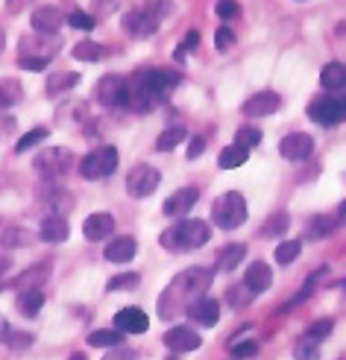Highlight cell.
Returning a JSON list of instances; mask_svg holds the SVG:
<instances>
[{"instance_id":"37","label":"cell","mask_w":346,"mask_h":360,"mask_svg":"<svg viewBox=\"0 0 346 360\" xmlns=\"http://www.w3.org/2000/svg\"><path fill=\"white\" fill-rule=\"evenodd\" d=\"M332 328H335V322H332V319H317L314 326L305 331V340H311V343H317V346H320L323 340L332 334Z\"/></svg>"},{"instance_id":"52","label":"cell","mask_w":346,"mask_h":360,"mask_svg":"<svg viewBox=\"0 0 346 360\" xmlns=\"http://www.w3.org/2000/svg\"><path fill=\"white\" fill-rule=\"evenodd\" d=\"M9 266H12V261H9V258H0V276H4Z\"/></svg>"},{"instance_id":"49","label":"cell","mask_w":346,"mask_h":360,"mask_svg":"<svg viewBox=\"0 0 346 360\" xmlns=\"http://www.w3.org/2000/svg\"><path fill=\"white\" fill-rule=\"evenodd\" d=\"M6 343H9L12 349H27V346L32 343V334H9Z\"/></svg>"},{"instance_id":"20","label":"cell","mask_w":346,"mask_h":360,"mask_svg":"<svg viewBox=\"0 0 346 360\" xmlns=\"http://www.w3.org/2000/svg\"><path fill=\"white\" fill-rule=\"evenodd\" d=\"M135 249H138L135 238H130V235L115 238L112 243L106 246V261H112V264H130L135 258Z\"/></svg>"},{"instance_id":"45","label":"cell","mask_w":346,"mask_h":360,"mask_svg":"<svg viewBox=\"0 0 346 360\" xmlns=\"http://www.w3.org/2000/svg\"><path fill=\"white\" fill-rule=\"evenodd\" d=\"M235 44V32L229 30V27H221L214 32V47L217 50H226V47H232Z\"/></svg>"},{"instance_id":"9","label":"cell","mask_w":346,"mask_h":360,"mask_svg":"<svg viewBox=\"0 0 346 360\" xmlns=\"http://www.w3.org/2000/svg\"><path fill=\"white\" fill-rule=\"evenodd\" d=\"M161 182V173L150 165H135L130 173H126V191H130L135 200H144V196H150Z\"/></svg>"},{"instance_id":"41","label":"cell","mask_w":346,"mask_h":360,"mask_svg":"<svg viewBox=\"0 0 346 360\" xmlns=\"http://www.w3.org/2000/svg\"><path fill=\"white\" fill-rule=\"evenodd\" d=\"M288 226H290L288 214H276V217H270V220H267V226H264V235H270V238L285 235V231H288Z\"/></svg>"},{"instance_id":"29","label":"cell","mask_w":346,"mask_h":360,"mask_svg":"<svg viewBox=\"0 0 346 360\" xmlns=\"http://www.w3.org/2000/svg\"><path fill=\"white\" fill-rule=\"evenodd\" d=\"M188 138V129L185 126H171V129H165L159 135V141H156V150H161V153H168V150H173V147H179L182 141Z\"/></svg>"},{"instance_id":"19","label":"cell","mask_w":346,"mask_h":360,"mask_svg":"<svg viewBox=\"0 0 346 360\" xmlns=\"http://www.w3.org/2000/svg\"><path fill=\"white\" fill-rule=\"evenodd\" d=\"M112 231H115V217L112 214H106V211L91 214V217L82 223V235L88 240H103V238L112 235Z\"/></svg>"},{"instance_id":"35","label":"cell","mask_w":346,"mask_h":360,"mask_svg":"<svg viewBox=\"0 0 346 360\" xmlns=\"http://www.w3.org/2000/svg\"><path fill=\"white\" fill-rule=\"evenodd\" d=\"M252 296H256V293H252L247 284H235V287H229V290H226V302L232 304V308H244V304L252 302Z\"/></svg>"},{"instance_id":"44","label":"cell","mask_w":346,"mask_h":360,"mask_svg":"<svg viewBox=\"0 0 346 360\" xmlns=\"http://www.w3.org/2000/svg\"><path fill=\"white\" fill-rule=\"evenodd\" d=\"M197 41H199V32H197V30H191V32L185 35V39H182V44L176 47L173 56H176V59H185V53H188V50H194V47H197Z\"/></svg>"},{"instance_id":"39","label":"cell","mask_w":346,"mask_h":360,"mask_svg":"<svg viewBox=\"0 0 346 360\" xmlns=\"http://www.w3.org/2000/svg\"><path fill=\"white\" fill-rule=\"evenodd\" d=\"M138 273H123V276H115L112 281H109V290L112 293H123V290H135L138 287Z\"/></svg>"},{"instance_id":"50","label":"cell","mask_w":346,"mask_h":360,"mask_svg":"<svg viewBox=\"0 0 346 360\" xmlns=\"http://www.w3.org/2000/svg\"><path fill=\"white\" fill-rule=\"evenodd\" d=\"M103 360H135V354L130 349H123V346H115L112 352H109Z\"/></svg>"},{"instance_id":"3","label":"cell","mask_w":346,"mask_h":360,"mask_svg":"<svg viewBox=\"0 0 346 360\" xmlns=\"http://www.w3.org/2000/svg\"><path fill=\"white\" fill-rule=\"evenodd\" d=\"M209 238H211V229L206 220H179L159 238V243L171 252H188V249L206 246Z\"/></svg>"},{"instance_id":"17","label":"cell","mask_w":346,"mask_h":360,"mask_svg":"<svg viewBox=\"0 0 346 360\" xmlns=\"http://www.w3.org/2000/svg\"><path fill=\"white\" fill-rule=\"evenodd\" d=\"M68 165H70V155L62 147H53V150H44V153L35 155V167H39L44 176H59Z\"/></svg>"},{"instance_id":"11","label":"cell","mask_w":346,"mask_h":360,"mask_svg":"<svg viewBox=\"0 0 346 360\" xmlns=\"http://www.w3.org/2000/svg\"><path fill=\"white\" fill-rule=\"evenodd\" d=\"M279 153H282L288 161H305L308 155L314 153V138L305 135V132H294V135L282 138Z\"/></svg>"},{"instance_id":"51","label":"cell","mask_w":346,"mask_h":360,"mask_svg":"<svg viewBox=\"0 0 346 360\" xmlns=\"http://www.w3.org/2000/svg\"><path fill=\"white\" fill-rule=\"evenodd\" d=\"M94 9H97V15H94V21L97 18H106L109 12L115 9V0H94Z\"/></svg>"},{"instance_id":"47","label":"cell","mask_w":346,"mask_h":360,"mask_svg":"<svg viewBox=\"0 0 346 360\" xmlns=\"http://www.w3.org/2000/svg\"><path fill=\"white\" fill-rule=\"evenodd\" d=\"M217 15L223 18V21H229V18H235L238 15V4H235V0H221V4H217V9H214Z\"/></svg>"},{"instance_id":"24","label":"cell","mask_w":346,"mask_h":360,"mask_svg":"<svg viewBox=\"0 0 346 360\" xmlns=\"http://www.w3.org/2000/svg\"><path fill=\"white\" fill-rule=\"evenodd\" d=\"M320 85L326 88V91H343L346 88V65L329 62L320 70Z\"/></svg>"},{"instance_id":"15","label":"cell","mask_w":346,"mask_h":360,"mask_svg":"<svg viewBox=\"0 0 346 360\" xmlns=\"http://www.w3.org/2000/svg\"><path fill=\"white\" fill-rule=\"evenodd\" d=\"M199 343H203V337L188 326H176L165 334V346L171 352H194V349H199Z\"/></svg>"},{"instance_id":"43","label":"cell","mask_w":346,"mask_h":360,"mask_svg":"<svg viewBox=\"0 0 346 360\" xmlns=\"http://www.w3.org/2000/svg\"><path fill=\"white\" fill-rule=\"evenodd\" d=\"M68 24L70 27H77V30H91V27H94V15H85V12H70L68 15Z\"/></svg>"},{"instance_id":"31","label":"cell","mask_w":346,"mask_h":360,"mask_svg":"<svg viewBox=\"0 0 346 360\" xmlns=\"http://www.w3.org/2000/svg\"><path fill=\"white\" fill-rule=\"evenodd\" d=\"M74 59H80V62H100V59H106V47L97 44V41H80L74 47Z\"/></svg>"},{"instance_id":"21","label":"cell","mask_w":346,"mask_h":360,"mask_svg":"<svg viewBox=\"0 0 346 360\" xmlns=\"http://www.w3.org/2000/svg\"><path fill=\"white\" fill-rule=\"evenodd\" d=\"M244 284L249 287L252 293H264L267 287L273 284V273H270V266L264 264V261H256L252 266H247V276H244Z\"/></svg>"},{"instance_id":"26","label":"cell","mask_w":346,"mask_h":360,"mask_svg":"<svg viewBox=\"0 0 346 360\" xmlns=\"http://www.w3.org/2000/svg\"><path fill=\"white\" fill-rule=\"evenodd\" d=\"M121 343H123V337H121L118 328H115V331L100 328V331H91V334H88V346H91V349H115V346H121Z\"/></svg>"},{"instance_id":"27","label":"cell","mask_w":346,"mask_h":360,"mask_svg":"<svg viewBox=\"0 0 346 360\" xmlns=\"http://www.w3.org/2000/svg\"><path fill=\"white\" fill-rule=\"evenodd\" d=\"M42 304H44L42 290H21V296H18V311H21L24 316H35L42 311Z\"/></svg>"},{"instance_id":"46","label":"cell","mask_w":346,"mask_h":360,"mask_svg":"<svg viewBox=\"0 0 346 360\" xmlns=\"http://www.w3.org/2000/svg\"><path fill=\"white\" fill-rule=\"evenodd\" d=\"M297 357L299 360H314L317 357V343H311V340L302 337V343L297 346Z\"/></svg>"},{"instance_id":"7","label":"cell","mask_w":346,"mask_h":360,"mask_svg":"<svg viewBox=\"0 0 346 360\" xmlns=\"http://www.w3.org/2000/svg\"><path fill=\"white\" fill-rule=\"evenodd\" d=\"M62 39L59 35H44V32H32L27 39H21V56L18 59H30V62H50L59 53Z\"/></svg>"},{"instance_id":"23","label":"cell","mask_w":346,"mask_h":360,"mask_svg":"<svg viewBox=\"0 0 346 360\" xmlns=\"http://www.w3.org/2000/svg\"><path fill=\"white\" fill-rule=\"evenodd\" d=\"M42 240L47 243H62L68 238V220L62 217V214H50V217L42 220Z\"/></svg>"},{"instance_id":"28","label":"cell","mask_w":346,"mask_h":360,"mask_svg":"<svg viewBox=\"0 0 346 360\" xmlns=\"http://www.w3.org/2000/svg\"><path fill=\"white\" fill-rule=\"evenodd\" d=\"M35 240V235L30 229H6L4 235H0V246H6V249H18V246H30Z\"/></svg>"},{"instance_id":"34","label":"cell","mask_w":346,"mask_h":360,"mask_svg":"<svg viewBox=\"0 0 346 360\" xmlns=\"http://www.w3.org/2000/svg\"><path fill=\"white\" fill-rule=\"evenodd\" d=\"M338 226H340V220H335V217H314V223L308 226V238L320 240V238H326V235H332Z\"/></svg>"},{"instance_id":"32","label":"cell","mask_w":346,"mask_h":360,"mask_svg":"<svg viewBox=\"0 0 346 360\" xmlns=\"http://www.w3.org/2000/svg\"><path fill=\"white\" fill-rule=\"evenodd\" d=\"M259 143H261V129L259 126H241V129L235 132V147L252 150V147H259Z\"/></svg>"},{"instance_id":"48","label":"cell","mask_w":346,"mask_h":360,"mask_svg":"<svg viewBox=\"0 0 346 360\" xmlns=\"http://www.w3.org/2000/svg\"><path fill=\"white\" fill-rule=\"evenodd\" d=\"M203 150H206V138H191V143H188V150H185V155L194 161V158H199V155H203Z\"/></svg>"},{"instance_id":"10","label":"cell","mask_w":346,"mask_h":360,"mask_svg":"<svg viewBox=\"0 0 346 360\" xmlns=\"http://www.w3.org/2000/svg\"><path fill=\"white\" fill-rule=\"evenodd\" d=\"M159 12L153 9V6H147V9H130L123 15V27H126V32H132V35H138V39H150V35L156 32V27H159Z\"/></svg>"},{"instance_id":"4","label":"cell","mask_w":346,"mask_h":360,"mask_svg":"<svg viewBox=\"0 0 346 360\" xmlns=\"http://www.w3.org/2000/svg\"><path fill=\"white\" fill-rule=\"evenodd\" d=\"M211 220H214L217 229H223V231H232V229L244 226V220H247V202H244V196L238 191L223 193L221 200L214 202V208H211Z\"/></svg>"},{"instance_id":"53","label":"cell","mask_w":346,"mask_h":360,"mask_svg":"<svg viewBox=\"0 0 346 360\" xmlns=\"http://www.w3.org/2000/svg\"><path fill=\"white\" fill-rule=\"evenodd\" d=\"M4 44H6V35H4V32H0V50H4Z\"/></svg>"},{"instance_id":"30","label":"cell","mask_w":346,"mask_h":360,"mask_svg":"<svg viewBox=\"0 0 346 360\" xmlns=\"http://www.w3.org/2000/svg\"><path fill=\"white\" fill-rule=\"evenodd\" d=\"M21 97H24V91L15 79H0V112L12 109L15 103H21Z\"/></svg>"},{"instance_id":"33","label":"cell","mask_w":346,"mask_h":360,"mask_svg":"<svg viewBox=\"0 0 346 360\" xmlns=\"http://www.w3.org/2000/svg\"><path fill=\"white\" fill-rule=\"evenodd\" d=\"M247 150H241V147H235V143H232V147H226L223 153H221V158H217V165H221L223 170H235V167H241L244 165V161H247Z\"/></svg>"},{"instance_id":"13","label":"cell","mask_w":346,"mask_h":360,"mask_svg":"<svg viewBox=\"0 0 346 360\" xmlns=\"http://www.w3.org/2000/svg\"><path fill=\"white\" fill-rule=\"evenodd\" d=\"M279 105H282V97L279 94H273V91H261V94H252L244 105H241V112L247 117H267L273 112H279Z\"/></svg>"},{"instance_id":"12","label":"cell","mask_w":346,"mask_h":360,"mask_svg":"<svg viewBox=\"0 0 346 360\" xmlns=\"http://www.w3.org/2000/svg\"><path fill=\"white\" fill-rule=\"evenodd\" d=\"M197 200H199V191L197 188H179L176 193H171L168 200H165V211L168 217H188V211L197 205Z\"/></svg>"},{"instance_id":"1","label":"cell","mask_w":346,"mask_h":360,"mask_svg":"<svg viewBox=\"0 0 346 360\" xmlns=\"http://www.w3.org/2000/svg\"><path fill=\"white\" fill-rule=\"evenodd\" d=\"M211 281H214V269H206V266H191L188 273H179L165 290V296L159 299V316L173 319L185 308H191L194 302L206 299Z\"/></svg>"},{"instance_id":"42","label":"cell","mask_w":346,"mask_h":360,"mask_svg":"<svg viewBox=\"0 0 346 360\" xmlns=\"http://www.w3.org/2000/svg\"><path fill=\"white\" fill-rule=\"evenodd\" d=\"M232 354H235V360L256 357L259 354V343H252V340H247V343H232Z\"/></svg>"},{"instance_id":"6","label":"cell","mask_w":346,"mask_h":360,"mask_svg":"<svg viewBox=\"0 0 346 360\" xmlns=\"http://www.w3.org/2000/svg\"><path fill=\"white\" fill-rule=\"evenodd\" d=\"M118 161L121 158H118V150L115 147H97V150H91L82 158L80 173H82V179H88V182H94V179H106V176L115 173Z\"/></svg>"},{"instance_id":"14","label":"cell","mask_w":346,"mask_h":360,"mask_svg":"<svg viewBox=\"0 0 346 360\" xmlns=\"http://www.w3.org/2000/svg\"><path fill=\"white\" fill-rule=\"evenodd\" d=\"M115 328L121 334H144L150 328V319L141 308H123L115 314Z\"/></svg>"},{"instance_id":"18","label":"cell","mask_w":346,"mask_h":360,"mask_svg":"<svg viewBox=\"0 0 346 360\" xmlns=\"http://www.w3.org/2000/svg\"><path fill=\"white\" fill-rule=\"evenodd\" d=\"M62 12L56 6H39L32 12V30L35 32H44V35H56L62 27Z\"/></svg>"},{"instance_id":"2","label":"cell","mask_w":346,"mask_h":360,"mask_svg":"<svg viewBox=\"0 0 346 360\" xmlns=\"http://www.w3.org/2000/svg\"><path fill=\"white\" fill-rule=\"evenodd\" d=\"M126 82H130V105L132 109L135 112H153L156 105L179 85V74L153 68V70H141V74H135Z\"/></svg>"},{"instance_id":"40","label":"cell","mask_w":346,"mask_h":360,"mask_svg":"<svg viewBox=\"0 0 346 360\" xmlns=\"http://www.w3.org/2000/svg\"><path fill=\"white\" fill-rule=\"evenodd\" d=\"M44 138H47V126H39V129H30V132H27V135H24L21 141H18V147H15V150H18V153H24V150H32L35 143H42Z\"/></svg>"},{"instance_id":"22","label":"cell","mask_w":346,"mask_h":360,"mask_svg":"<svg viewBox=\"0 0 346 360\" xmlns=\"http://www.w3.org/2000/svg\"><path fill=\"white\" fill-rule=\"evenodd\" d=\"M47 278H50V266L47 264H35V266L24 269V273L15 278V287L18 290H39Z\"/></svg>"},{"instance_id":"5","label":"cell","mask_w":346,"mask_h":360,"mask_svg":"<svg viewBox=\"0 0 346 360\" xmlns=\"http://www.w3.org/2000/svg\"><path fill=\"white\" fill-rule=\"evenodd\" d=\"M308 117L320 126H338L346 120V91L343 94H329V97H317L308 105Z\"/></svg>"},{"instance_id":"38","label":"cell","mask_w":346,"mask_h":360,"mask_svg":"<svg viewBox=\"0 0 346 360\" xmlns=\"http://www.w3.org/2000/svg\"><path fill=\"white\" fill-rule=\"evenodd\" d=\"M299 249H302L299 240H285V243H279V246H276V261H279V264L297 261V258H299Z\"/></svg>"},{"instance_id":"54","label":"cell","mask_w":346,"mask_h":360,"mask_svg":"<svg viewBox=\"0 0 346 360\" xmlns=\"http://www.w3.org/2000/svg\"><path fill=\"white\" fill-rule=\"evenodd\" d=\"M68 360H85V357H82V354H70Z\"/></svg>"},{"instance_id":"25","label":"cell","mask_w":346,"mask_h":360,"mask_svg":"<svg viewBox=\"0 0 346 360\" xmlns=\"http://www.w3.org/2000/svg\"><path fill=\"white\" fill-rule=\"evenodd\" d=\"M244 255H247V246L244 243H229V246H223L221 249V255H217V269H235L241 261H244Z\"/></svg>"},{"instance_id":"8","label":"cell","mask_w":346,"mask_h":360,"mask_svg":"<svg viewBox=\"0 0 346 360\" xmlns=\"http://www.w3.org/2000/svg\"><path fill=\"white\" fill-rule=\"evenodd\" d=\"M94 97L103 105H109V109H126V105H130V82L123 77L106 74L94 88Z\"/></svg>"},{"instance_id":"16","label":"cell","mask_w":346,"mask_h":360,"mask_svg":"<svg viewBox=\"0 0 346 360\" xmlns=\"http://www.w3.org/2000/svg\"><path fill=\"white\" fill-rule=\"evenodd\" d=\"M188 316L197 322V326L211 328V326H217V319H221V302L211 299V296L199 299V302H194L188 308Z\"/></svg>"},{"instance_id":"36","label":"cell","mask_w":346,"mask_h":360,"mask_svg":"<svg viewBox=\"0 0 346 360\" xmlns=\"http://www.w3.org/2000/svg\"><path fill=\"white\" fill-rule=\"evenodd\" d=\"M80 82V74H53L47 79V94H59L65 88H74Z\"/></svg>"}]
</instances>
